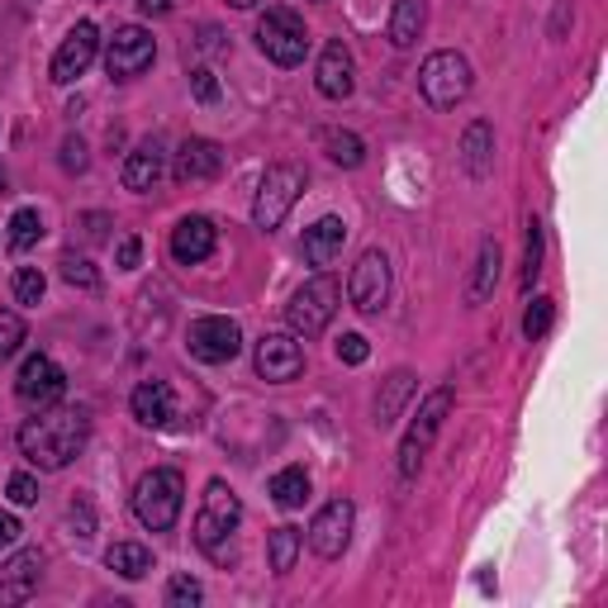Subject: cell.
I'll list each match as a JSON object with an SVG mask.
<instances>
[{
  "label": "cell",
  "mask_w": 608,
  "mask_h": 608,
  "mask_svg": "<svg viewBox=\"0 0 608 608\" xmlns=\"http://www.w3.org/2000/svg\"><path fill=\"white\" fill-rule=\"evenodd\" d=\"M243 523V499L228 489L224 481H210L205 485V504L195 514V542L205 547L214 561H224V538H234V528Z\"/></svg>",
  "instance_id": "obj_4"
},
{
  "label": "cell",
  "mask_w": 608,
  "mask_h": 608,
  "mask_svg": "<svg viewBox=\"0 0 608 608\" xmlns=\"http://www.w3.org/2000/svg\"><path fill=\"white\" fill-rule=\"evenodd\" d=\"M300 191H304V167H295V162H277V167H267V177L257 181L252 224L262 228V234L281 228V224H285V214L295 210Z\"/></svg>",
  "instance_id": "obj_3"
},
{
  "label": "cell",
  "mask_w": 608,
  "mask_h": 608,
  "mask_svg": "<svg viewBox=\"0 0 608 608\" xmlns=\"http://www.w3.org/2000/svg\"><path fill=\"white\" fill-rule=\"evenodd\" d=\"M200 599H205V589H200L195 575H171V585H167V604L171 608H195Z\"/></svg>",
  "instance_id": "obj_36"
},
{
  "label": "cell",
  "mask_w": 608,
  "mask_h": 608,
  "mask_svg": "<svg viewBox=\"0 0 608 608\" xmlns=\"http://www.w3.org/2000/svg\"><path fill=\"white\" fill-rule=\"evenodd\" d=\"M20 518H14L10 509H0V547H14V542H20Z\"/></svg>",
  "instance_id": "obj_42"
},
{
  "label": "cell",
  "mask_w": 608,
  "mask_h": 608,
  "mask_svg": "<svg viewBox=\"0 0 608 608\" xmlns=\"http://www.w3.org/2000/svg\"><path fill=\"white\" fill-rule=\"evenodd\" d=\"M38 581H43V556L38 552H14L5 566H0V604L34 599Z\"/></svg>",
  "instance_id": "obj_18"
},
{
  "label": "cell",
  "mask_w": 608,
  "mask_h": 608,
  "mask_svg": "<svg viewBox=\"0 0 608 608\" xmlns=\"http://www.w3.org/2000/svg\"><path fill=\"white\" fill-rule=\"evenodd\" d=\"M105 561H110L114 575H124V581H143V575L153 571V552L143 542H114Z\"/></svg>",
  "instance_id": "obj_27"
},
{
  "label": "cell",
  "mask_w": 608,
  "mask_h": 608,
  "mask_svg": "<svg viewBox=\"0 0 608 608\" xmlns=\"http://www.w3.org/2000/svg\"><path fill=\"white\" fill-rule=\"evenodd\" d=\"M447 414H452V390H432V395L418 404V418L409 424V432H404V442H399V475L404 481H414V475L424 471V457H428L432 438L442 432Z\"/></svg>",
  "instance_id": "obj_6"
},
{
  "label": "cell",
  "mask_w": 608,
  "mask_h": 608,
  "mask_svg": "<svg viewBox=\"0 0 608 608\" xmlns=\"http://www.w3.org/2000/svg\"><path fill=\"white\" fill-rule=\"evenodd\" d=\"M24 347V318L14 309H0V361H10Z\"/></svg>",
  "instance_id": "obj_34"
},
{
  "label": "cell",
  "mask_w": 608,
  "mask_h": 608,
  "mask_svg": "<svg viewBox=\"0 0 608 608\" xmlns=\"http://www.w3.org/2000/svg\"><path fill=\"white\" fill-rule=\"evenodd\" d=\"M367 357H371L367 338H361V333H342V338H338V361H347V367H361Z\"/></svg>",
  "instance_id": "obj_38"
},
{
  "label": "cell",
  "mask_w": 608,
  "mask_h": 608,
  "mask_svg": "<svg viewBox=\"0 0 608 608\" xmlns=\"http://www.w3.org/2000/svg\"><path fill=\"white\" fill-rule=\"evenodd\" d=\"M314 86H318V95H328V100H347L357 91V63H352V53H347V43H328V48L318 53Z\"/></svg>",
  "instance_id": "obj_16"
},
{
  "label": "cell",
  "mask_w": 608,
  "mask_h": 608,
  "mask_svg": "<svg viewBox=\"0 0 608 608\" xmlns=\"http://www.w3.org/2000/svg\"><path fill=\"white\" fill-rule=\"evenodd\" d=\"M214 243H219V234H214V224L205 219V214H191V219H181L177 228H171V257H177L181 267L205 262V257L214 252Z\"/></svg>",
  "instance_id": "obj_19"
},
{
  "label": "cell",
  "mask_w": 608,
  "mask_h": 608,
  "mask_svg": "<svg viewBox=\"0 0 608 608\" xmlns=\"http://www.w3.org/2000/svg\"><path fill=\"white\" fill-rule=\"evenodd\" d=\"M271 499H277L281 509H300V504L309 499V475H304V466H285L271 475Z\"/></svg>",
  "instance_id": "obj_29"
},
{
  "label": "cell",
  "mask_w": 608,
  "mask_h": 608,
  "mask_svg": "<svg viewBox=\"0 0 608 608\" xmlns=\"http://www.w3.org/2000/svg\"><path fill=\"white\" fill-rule=\"evenodd\" d=\"M185 347H191V357L205 361V367H224V361H234L243 352V328L224 314L195 318L191 333H185Z\"/></svg>",
  "instance_id": "obj_9"
},
{
  "label": "cell",
  "mask_w": 608,
  "mask_h": 608,
  "mask_svg": "<svg viewBox=\"0 0 608 608\" xmlns=\"http://www.w3.org/2000/svg\"><path fill=\"white\" fill-rule=\"evenodd\" d=\"M224 171V148L210 138H185L177 148V162H171V177L181 185H195V181H214Z\"/></svg>",
  "instance_id": "obj_17"
},
{
  "label": "cell",
  "mask_w": 608,
  "mask_h": 608,
  "mask_svg": "<svg viewBox=\"0 0 608 608\" xmlns=\"http://www.w3.org/2000/svg\"><path fill=\"white\" fill-rule=\"evenodd\" d=\"M552 324H556V300L538 295V300L528 304V314H523V333H528V342L547 338V333H552Z\"/></svg>",
  "instance_id": "obj_32"
},
{
  "label": "cell",
  "mask_w": 608,
  "mask_h": 608,
  "mask_svg": "<svg viewBox=\"0 0 608 608\" xmlns=\"http://www.w3.org/2000/svg\"><path fill=\"white\" fill-rule=\"evenodd\" d=\"M499 262H504L499 243L485 238V243H481V257H475V271H471V285H466V304H485L489 295H495V285H499Z\"/></svg>",
  "instance_id": "obj_24"
},
{
  "label": "cell",
  "mask_w": 608,
  "mask_h": 608,
  "mask_svg": "<svg viewBox=\"0 0 608 608\" xmlns=\"http://www.w3.org/2000/svg\"><path fill=\"white\" fill-rule=\"evenodd\" d=\"M352 523H357L352 499H333V504H324V509L314 514V523H309V547H314V552L324 556V561L342 556L347 542H352Z\"/></svg>",
  "instance_id": "obj_13"
},
{
  "label": "cell",
  "mask_w": 608,
  "mask_h": 608,
  "mask_svg": "<svg viewBox=\"0 0 608 608\" xmlns=\"http://www.w3.org/2000/svg\"><path fill=\"white\" fill-rule=\"evenodd\" d=\"M191 91H195L200 105H214V100H219V81H214L210 67H195L191 71Z\"/></svg>",
  "instance_id": "obj_39"
},
{
  "label": "cell",
  "mask_w": 608,
  "mask_h": 608,
  "mask_svg": "<svg viewBox=\"0 0 608 608\" xmlns=\"http://www.w3.org/2000/svg\"><path fill=\"white\" fill-rule=\"evenodd\" d=\"M153 57H157V43H153L148 29H138V24L114 29V38L105 43V67H110L114 81H134V77H143V71L153 67Z\"/></svg>",
  "instance_id": "obj_10"
},
{
  "label": "cell",
  "mask_w": 608,
  "mask_h": 608,
  "mask_svg": "<svg viewBox=\"0 0 608 608\" xmlns=\"http://www.w3.org/2000/svg\"><path fill=\"white\" fill-rule=\"evenodd\" d=\"M5 185H10V177H5V167H0V195H5Z\"/></svg>",
  "instance_id": "obj_46"
},
{
  "label": "cell",
  "mask_w": 608,
  "mask_h": 608,
  "mask_svg": "<svg viewBox=\"0 0 608 608\" xmlns=\"http://www.w3.org/2000/svg\"><path fill=\"white\" fill-rule=\"evenodd\" d=\"M338 304H342L338 281H333V277H314V281H304L300 291L291 295V304H285V324H291L295 338H318V333L333 324Z\"/></svg>",
  "instance_id": "obj_5"
},
{
  "label": "cell",
  "mask_w": 608,
  "mask_h": 608,
  "mask_svg": "<svg viewBox=\"0 0 608 608\" xmlns=\"http://www.w3.org/2000/svg\"><path fill=\"white\" fill-rule=\"evenodd\" d=\"M86 438H91V418L81 409H48V414L20 424V452L34 461L38 471H63L86 447Z\"/></svg>",
  "instance_id": "obj_1"
},
{
  "label": "cell",
  "mask_w": 608,
  "mask_h": 608,
  "mask_svg": "<svg viewBox=\"0 0 608 608\" xmlns=\"http://www.w3.org/2000/svg\"><path fill=\"white\" fill-rule=\"evenodd\" d=\"M134 418L143 428H167L177 418V399H171V385L167 381H143L134 385Z\"/></svg>",
  "instance_id": "obj_20"
},
{
  "label": "cell",
  "mask_w": 608,
  "mask_h": 608,
  "mask_svg": "<svg viewBox=\"0 0 608 608\" xmlns=\"http://www.w3.org/2000/svg\"><path fill=\"white\" fill-rule=\"evenodd\" d=\"M347 295L361 314H381L390 300V257L381 248L361 252V262L352 267V281H347Z\"/></svg>",
  "instance_id": "obj_12"
},
{
  "label": "cell",
  "mask_w": 608,
  "mask_h": 608,
  "mask_svg": "<svg viewBox=\"0 0 608 608\" xmlns=\"http://www.w3.org/2000/svg\"><path fill=\"white\" fill-rule=\"evenodd\" d=\"M409 395H414V375L409 371H395L390 381L381 385V395H375V424L381 428H390L399 418V409L409 404Z\"/></svg>",
  "instance_id": "obj_26"
},
{
  "label": "cell",
  "mask_w": 608,
  "mask_h": 608,
  "mask_svg": "<svg viewBox=\"0 0 608 608\" xmlns=\"http://www.w3.org/2000/svg\"><path fill=\"white\" fill-rule=\"evenodd\" d=\"M424 24H428L424 0H395V10H390V43H395V48H414Z\"/></svg>",
  "instance_id": "obj_25"
},
{
  "label": "cell",
  "mask_w": 608,
  "mask_h": 608,
  "mask_svg": "<svg viewBox=\"0 0 608 608\" xmlns=\"http://www.w3.org/2000/svg\"><path fill=\"white\" fill-rule=\"evenodd\" d=\"M538 271H542V224L528 219V238H523V291H532Z\"/></svg>",
  "instance_id": "obj_33"
},
{
  "label": "cell",
  "mask_w": 608,
  "mask_h": 608,
  "mask_svg": "<svg viewBox=\"0 0 608 608\" xmlns=\"http://www.w3.org/2000/svg\"><path fill=\"white\" fill-rule=\"evenodd\" d=\"M95 48H100V34H95V24L91 20H81L71 34L63 38V48L53 53V67H48V77L57 86H71L77 77H86V67L95 63Z\"/></svg>",
  "instance_id": "obj_14"
},
{
  "label": "cell",
  "mask_w": 608,
  "mask_h": 608,
  "mask_svg": "<svg viewBox=\"0 0 608 608\" xmlns=\"http://www.w3.org/2000/svg\"><path fill=\"white\" fill-rule=\"evenodd\" d=\"M324 153H328L338 167H347V171L367 162V143H361L357 134H347V128H328V134H324Z\"/></svg>",
  "instance_id": "obj_30"
},
{
  "label": "cell",
  "mask_w": 608,
  "mask_h": 608,
  "mask_svg": "<svg viewBox=\"0 0 608 608\" xmlns=\"http://www.w3.org/2000/svg\"><path fill=\"white\" fill-rule=\"evenodd\" d=\"M471 81H475V71L461 53H432L424 63V71H418V91H424L428 105H438V110H457L461 100L471 95Z\"/></svg>",
  "instance_id": "obj_7"
},
{
  "label": "cell",
  "mask_w": 608,
  "mask_h": 608,
  "mask_svg": "<svg viewBox=\"0 0 608 608\" xmlns=\"http://www.w3.org/2000/svg\"><path fill=\"white\" fill-rule=\"evenodd\" d=\"M43 291H48V281H43L38 267H20V271H14V300H20V304H38Z\"/></svg>",
  "instance_id": "obj_35"
},
{
  "label": "cell",
  "mask_w": 608,
  "mask_h": 608,
  "mask_svg": "<svg viewBox=\"0 0 608 608\" xmlns=\"http://www.w3.org/2000/svg\"><path fill=\"white\" fill-rule=\"evenodd\" d=\"M347 243V224L338 214H324L318 224L304 228V257H309V267H333V257L342 252Z\"/></svg>",
  "instance_id": "obj_21"
},
{
  "label": "cell",
  "mask_w": 608,
  "mask_h": 608,
  "mask_svg": "<svg viewBox=\"0 0 608 608\" xmlns=\"http://www.w3.org/2000/svg\"><path fill=\"white\" fill-rule=\"evenodd\" d=\"M134 5H138L143 14H167V10H171V0H134Z\"/></svg>",
  "instance_id": "obj_44"
},
{
  "label": "cell",
  "mask_w": 608,
  "mask_h": 608,
  "mask_svg": "<svg viewBox=\"0 0 608 608\" xmlns=\"http://www.w3.org/2000/svg\"><path fill=\"white\" fill-rule=\"evenodd\" d=\"M304 371V347L295 342V333H267L262 342H257V375L271 385H285L295 381Z\"/></svg>",
  "instance_id": "obj_15"
},
{
  "label": "cell",
  "mask_w": 608,
  "mask_h": 608,
  "mask_svg": "<svg viewBox=\"0 0 608 608\" xmlns=\"http://www.w3.org/2000/svg\"><path fill=\"white\" fill-rule=\"evenodd\" d=\"M5 489H10V499H14V504H38V481H34V475H24V471H20V475H10V485H5Z\"/></svg>",
  "instance_id": "obj_40"
},
{
  "label": "cell",
  "mask_w": 608,
  "mask_h": 608,
  "mask_svg": "<svg viewBox=\"0 0 608 608\" xmlns=\"http://www.w3.org/2000/svg\"><path fill=\"white\" fill-rule=\"evenodd\" d=\"M138 257H143V243H138L134 234H128V238L120 243V267H124V271H134V267H138Z\"/></svg>",
  "instance_id": "obj_43"
},
{
  "label": "cell",
  "mask_w": 608,
  "mask_h": 608,
  "mask_svg": "<svg viewBox=\"0 0 608 608\" xmlns=\"http://www.w3.org/2000/svg\"><path fill=\"white\" fill-rule=\"evenodd\" d=\"M461 162H466L475 181H485L489 171H495V128L485 120H475L466 134H461Z\"/></svg>",
  "instance_id": "obj_23"
},
{
  "label": "cell",
  "mask_w": 608,
  "mask_h": 608,
  "mask_svg": "<svg viewBox=\"0 0 608 608\" xmlns=\"http://www.w3.org/2000/svg\"><path fill=\"white\" fill-rule=\"evenodd\" d=\"M14 395H20L29 409H53L57 399L67 395V371L57 367L53 357H43V352H34L20 367V381H14Z\"/></svg>",
  "instance_id": "obj_11"
},
{
  "label": "cell",
  "mask_w": 608,
  "mask_h": 608,
  "mask_svg": "<svg viewBox=\"0 0 608 608\" xmlns=\"http://www.w3.org/2000/svg\"><path fill=\"white\" fill-rule=\"evenodd\" d=\"M38 238H43V219H38V210H14V219H10V248H14V252H24V248H34Z\"/></svg>",
  "instance_id": "obj_31"
},
{
  "label": "cell",
  "mask_w": 608,
  "mask_h": 608,
  "mask_svg": "<svg viewBox=\"0 0 608 608\" xmlns=\"http://www.w3.org/2000/svg\"><path fill=\"white\" fill-rule=\"evenodd\" d=\"M181 504H185V481H181V471H171V466L148 471L138 481V489H134V518L148 532H171V528H177Z\"/></svg>",
  "instance_id": "obj_2"
},
{
  "label": "cell",
  "mask_w": 608,
  "mask_h": 608,
  "mask_svg": "<svg viewBox=\"0 0 608 608\" xmlns=\"http://www.w3.org/2000/svg\"><path fill=\"white\" fill-rule=\"evenodd\" d=\"M257 48H262L277 67H300L304 53H309V34H304V20L285 5H271L262 20H257Z\"/></svg>",
  "instance_id": "obj_8"
},
{
  "label": "cell",
  "mask_w": 608,
  "mask_h": 608,
  "mask_svg": "<svg viewBox=\"0 0 608 608\" xmlns=\"http://www.w3.org/2000/svg\"><path fill=\"white\" fill-rule=\"evenodd\" d=\"M300 547H304V532H300V528L285 523V528L271 532V538H267V561H271V571H277V575H291L295 561H300Z\"/></svg>",
  "instance_id": "obj_28"
},
{
  "label": "cell",
  "mask_w": 608,
  "mask_h": 608,
  "mask_svg": "<svg viewBox=\"0 0 608 608\" xmlns=\"http://www.w3.org/2000/svg\"><path fill=\"white\" fill-rule=\"evenodd\" d=\"M63 171H86V143L81 138L63 143Z\"/></svg>",
  "instance_id": "obj_41"
},
{
  "label": "cell",
  "mask_w": 608,
  "mask_h": 608,
  "mask_svg": "<svg viewBox=\"0 0 608 608\" xmlns=\"http://www.w3.org/2000/svg\"><path fill=\"white\" fill-rule=\"evenodd\" d=\"M162 171H167V157H162V148L148 138V143H138L134 153H128V162H124V185L128 191H153L157 181H162Z\"/></svg>",
  "instance_id": "obj_22"
},
{
  "label": "cell",
  "mask_w": 608,
  "mask_h": 608,
  "mask_svg": "<svg viewBox=\"0 0 608 608\" xmlns=\"http://www.w3.org/2000/svg\"><path fill=\"white\" fill-rule=\"evenodd\" d=\"M228 5H238V10H252V5H257V0H228Z\"/></svg>",
  "instance_id": "obj_45"
},
{
  "label": "cell",
  "mask_w": 608,
  "mask_h": 608,
  "mask_svg": "<svg viewBox=\"0 0 608 608\" xmlns=\"http://www.w3.org/2000/svg\"><path fill=\"white\" fill-rule=\"evenodd\" d=\"M63 281H67V285H81V291H95V285H100V271L86 262V257H63Z\"/></svg>",
  "instance_id": "obj_37"
}]
</instances>
